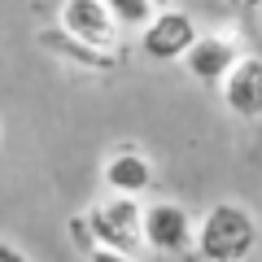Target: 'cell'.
I'll return each instance as SVG.
<instances>
[{"label": "cell", "mask_w": 262, "mask_h": 262, "mask_svg": "<svg viewBox=\"0 0 262 262\" xmlns=\"http://www.w3.org/2000/svg\"><path fill=\"white\" fill-rule=\"evenodd\" d=\"M258 249V219L241 201H219L196 219L192 253L201 262H249Z\"/></svg>", "instance_id": "obj_1"}, {"label": "cell", "mask_w": 262, "mask_h": 262, "mask_svg": "<svg viewBox=\"0 0 262 262\" xmlns=\"http://www.w3.org/2000/svg\"><path fill=\"white\" fill-rule=\"evenodd\" d=\"M88 214V227H92L96 245H110V249H122V253H144V206L140 196H122V192H110L105 201L83 210Z\"/></svg>", "instance_id": "obj_2"}, {"label": "cell", "mask_w": 262, "mask_h": 262, "mask_svg": "<svg viewBox=\"0 0 262 262\" xmlns=\"http://www.w3.org/2000/svg\"><path fill=\"white\" fill-rule=\"evenodd\" d=\"M196 35H201V27L192 13L166 5V9H153V18L140 27V53L149 61H184Z\"/></svg>", "instance_id": "obj_3"}, {"label": "cell", "mask_w": 262, "mask_h": 262, "mask_svg": "<svg viewBox=\"0 0 262 262\" xmlns=\"http://www.w3.org/2000/svg\"><path fill=\"white\" fill-rule=\"evenodd\" d=\"M192 236H196V219L179 201L144 206V249L162 253V258H179V253H192Z\"/></svg>", "instance_id": "obj_4"}, {"label": "cell", "mask_w": 262, "mask_h": 262, "mask_svg": "<svg viewBox=\"0 0 262 262\" xmlns=\"http://www.w3.org/2000/svg\"><path fill=\"white\" fill-rule=\"evenodd\" d=\"M57 27L70 31L83 44H96V48H118V39H122V27L105 0H61Z\"/></svg>", "instance_id": "obj_5"}, {"label": "cell", "mask_w": 262, "mask_h": 262, "mask_svg": "<svg viewBox=\"0 0 262 262\" xmlns=\"http://www.w3.org/2000/svg\"><path fill=\"white\" fill-rule=\"evenodd\" d=\"M241 61V39L232 31H210V35H196L192 48L184 53V70L206 88H219L223 75Z\"/></svg>", "instance_id": "obj_6"}, {"label": "cell", "mask_w": 262, "mask_h": 262, "mask_svg": "<svg viewBox=\"0 0 262 262\" xmlns=\"http://www.w3.org/2000/svg\"><path fill=\"white\" fill-rule=\"evenodd\" d=\"M219 96L223 105L245 122H258L262 118V57L258 53H241V61L232 66L219 83Z\"/></svg>", "instance_id": "obj_7"}, {"label": "cell", "mask_w": 262, "mask_h": 262, "mask_svg": "<svg viewBox=\"0 0 262 262\" xmlns=\"http://www.w3.org/2000/svg\"><path fill=\"white\" fill-rule=\"evenodd\" d=\"M39 48H44V53H53L57 61H66V66H83V70H96V75H110L114 66H118V48L83 44V39H75L70 31H61V27L39 31Z\"/></svg>", "instance_id": "obj_8"}, {"label": "cell", "mask_w": 262, "mask_h": 262, "mask_svg": "<svg viewBox=\"0 0 262 262\" xmlns=\"http://www.w3.org/2000/svg\"><path fill=\"white\" fill-rule=\"evenodd\" d=\"M105 188L110 192H122V196H144L153 188V162L144 158L140 149H118L105 158V170H101Z\"/></svg>", "instance_id": "obj_9"}, {"label": "cell", "mask_w": 262, "mask_h": 262, "mask_svg": "<svg viewBox=\"0 0 262 262\" xmlns=\"http://www.w3.org/2000/svg\"><path fill=\"white\" fill-rule=\"evenodd\" d=\"M105 5H110V13L118 18L122 31H140L153 18V0H105Z\"/></svg>", "instance_id": "obj_10"}, {"label": "cell", "mask_w": 262, "mask_h": 262, "mask_svg": "<svg viewBox=\"0 0 262 262\" xmlns=\"http://www.w3.org/2000/svg\"><path fill=\"white\" fill-rule=\"evenodd\" d=\"M66 232H70L75 249H83V253H92V249H96V236H92V227H88V214H70Z\"/></svg>", "instance_id": "obj_11"}, {"label": "cell", "mask_w": 262, "mask_h": 262, "mask_svg": "<svg viewBox=\"0 0 262 262\" xmlns=\"http://www.w3.org/2000/svg\"><path fill=\"white\" fill-rule=\"evenodd\" d=\"M88 262H136V253H122V249H110V245H96L88 253Z\"/></svg>", "instance_id": "obj_12"}, {"label": "cell", "mask_w": 262, "mask_h": 262, "mask_svg": "<svg viewBox=\"0 0 262 262\" xmlns=\"http://www.w3.org/2000/svg\"><path fill=\"white\" fill-rule=\"evenodd\" d=\"M0 262H31L27 253L18 249V245H9V241H0Z\"/></svg>", "instance_id": "obj_13"}, {"label": "cell", "mask_w": 262, "mask_h": 262, "mask_svg": "<svg viewBox=\"0 0 262 262\" xmlns=\"http://www.w3.org/2000/svg\"><path fill=\"white\" fill-rule=\"evenodd\" d=\"M166 5H175V0H153V9H166Z\"/></svg>", "instance_id": "obj_14"}]
</instances>
